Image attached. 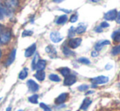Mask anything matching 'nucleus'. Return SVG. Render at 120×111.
Masks as SVG:
<instances>
[{"label":"nucleus","mask_w":120,"mask_h":111,"mask_svg":"<svg viewBox=\"0 0 120 111\" xmlns=\"http://www.w3.org/2000/svg\"><path fill=\"white\" fill-rule=\"evenodd\" d=\"M92 2H94V3H96V2H98L99 0H92Z\"/></svg>","instance_id":"37998d69"},{"label":"nucleus","mask_w":120,"mask_h":111,"mask_svg":"<svg viewBox=\"0 0 120 111\" xmlns=\"http://www.w3.org/2000/svg\"><path fill=\"white\" fill-rule=\"evenodd\" d=\"M92 100L89 98H85L83 100H82V105H81L80 108H79V110H87V108H88L89 106L91 105V104H92Z\"/></svg>","instance_id":"ddd939ff"},{"label":"nucleus","mask_w":120,"mask_h":111,"mask_svg":"<svg viewBox=\"0 0 120 111\" xmlns=\"http://www.w3.org/2000/svg\"><path fill=\"white\" fill-rule=\"evenodd\" d=\"M18 111H23L22 110H18Z\"/></svg>","instance_id":"a18cd8bd"},{"label":"nucleus","mask_w":120,"mask_h":111,"mask_svg":"<svg viewBox=\"0 0 120 111\" xmlns=\"http://www.w3.org/2000/svg\"><path fill=\"white\" fill-rule=\"evenodd\" d=\"M111 53H112L113 56H117V55L120 54V44L114 47L112 51H111Z\"/></svg>","instance_id":"bb28decb"},{"label":"nucleus","mask_w":120,"mask_h":111,"mask_svg":"<svg viewBox=\"0 0 120 111\" xmlns=\"http://www.w3.org/2000/svg\"><path fill=\"white\" fill-rule=\"evenodd\" d=\"M105 68L106 70H111V69L113 68V65H111V64H107V65H105Z\"/></svg>","instance_id":"c9c22d12"},{"label":"nucleus","mask_w":120,"mask_h":111,"mask_svg":"<svg viewBox=\"0 0 120 111\" xmlns=\"http://www.w3.org/2000/svg\"><path fill=\"white\" fill-rule=\"evenodd\" d=\"M11 38V32L8 27L4 26H0V43L7 44Z\"/></svg>","instance_id":"f257e3e1"},{"label":"nucleus","mask_w":120,"mask_h":111,"mask_svg":"<svg viewBox=\"0 0 120 111\" xmlns=\"http://www.w3.org/2000/svg\"><path fill=\"white\" fill-rule=\"evenodd\" d=\"M62 52H63V54L65 56H71L75 55V53H74L69 47H64V48H62Z\"/></svg>","instance_id":"6ab92c4d"},{"label":"nucleus","mask_w":120,"mask_h":111,"mask_svg":"<svg viewBox=\"0 0 120 111\" xmlns=\"http://www.w3.org/2000/svg\"><path fill=\"white\" fill-rule=\"evenodd\" d=\"M76 34L75 33V28L74 27V26H72V27H70V29L69 30V32H68V37L70 38H74V35Z\"/></svg>","instance_id":"cd10ccee"},{"label":"nucleus","mask_w":120,"mask_h":111,"mask_svg":"<svg viewBox=\"0 0 120 111\" xmlns=\"http://www.w3.org/2000/svg\"><path fill=\"white\" fill-rule=\"evenodd\" d=\"M101 26L102 29H104V28H108V27H109V24L107 22V21H103V22H101Z\"/></svg>","instance_id":"473e14b6"},{"label":"nucleus","mask_w":120,"mask_h":111,"mask_svg":"<svg viewBox=\"0 0 120 111\" xmlns=\"http://www.w3.org/2000/svg\"><path fill=\"white\" fill-rule=\"evenodd\" d=\"M86 30H87V26L85 24L81 23L77 26V28H75V33H78V34H82Z\"/></svg>","instance_id":"dca6fc26"},{"label":"nucleus","mask_w":120,"mask_h":111,"mask_svg":"<svg viewBox=\"0 0 120 111\" xmlns=\"http://www.w3.org/2000/svg\"><path fill=\"white\" fill-rule=\"evenodd\" d=\"M77 82V77L74 74H70L68 76L65 77V79H64V85L65 86H72Z\"/></svg>","instance_id":"423d86ee"},{"label":"nucleus","mask_w":120,"mask_h":111,"mask_svg":"<svg viewBox=\"0 0 120 111\" xmlns=\"http://www.w3.org/2000/svg\"><path fill=\"white\" fill-rule=\"evenodd\" d=\"M16 49H12L6 61V66H9V65H11L14 62L15 59H16Z\"/></svg>","instance_id":"f8f14e48"},{"label":"nucleus","mask_w":120,"mask_h":111,"mask_svg":"<svg viewBox=\"0 0 120 111\" xmlns=\"http://www.w3.org/2000/svg\"><path fill=\"white\" fill-rule=\"evenodd\" d=\"M28 100L32 104H38V96L37 94H34V95L30 96L28 98Z\"/></svg>","instance_id":"5701e85b"},{"label":"nucleus","mask_w":120,"mask_h":111,"mask_svg":"<svg viewBox=\"0 0 120 111\" xmlns=\"http://www.w3.org/2000/svg\"><path fill=\"white\" fill-rule=\"evenodd\" d=\"M50 39L54 43H58L63 40V37L60 35V33L58 31H52L50 33Z\"/></svg>","instance_id":"39448f33"},{"label":"nucleus","mask_w":120,"mask_h":111,"mask_svg":"<svg viewBox=\"0 0 120 111\" xmlns=\"http://www.w3.org/2000/svg\"><path fill=\"white\" fill-rule=\"evenodd\" d=\"M67 21H68V16H67L66 14H64V15L60 16L57 18L56 21V23L57 25H64L66 23Z\"/></svg>","instance_id":"f3484780"},{"label":"nucleus","mask_w":120,"mask_h":111,"mask_svg":"<svg viewBox=\"0 0 120 111\" xmlns=\"http://www.w3.org/2000/svg\"><path fill=\"white\" fill-rule=\"evenodd\" d=\"M33 34V31L31 30H24L22 33V37H29Z\"/></svg>","instance_id":"2f4dec72"},{"label":"nucleus","mask_w":120,"mask_h":111,"mask_svg":"<svg viewBox=\"0 0 120 111\" xmlns=\"http://www.w3.org/2000/svg\"><path fill=\"white\" fill-rule=\"evenodd\" d=\"M82 43V38H72L69 40L68 47L70 49H75L78 48Z\"/></svg>","instance_id":"7ed1b4c3"},{"label":"nucleus","mask_w":120,"mask_h":111,"mask_svg":"<svg viewBox=\"0 0 120 111\" xmlns=\"http://www.w3.org/2000/svg\"><path fill=\"white\" fill-rule=\"evenodd\" d=\"M78 61L81 64H84V65H90L91 64L90 60L87 59V57H80V58H79Z\"/></svg>","instance_id":"a878e982"},{"label":"nucleus","mask_w":120,"mask_h":111,"mask_svg":"<svg viewBox=\"0 0 120 111\" xmlns=\"http://www.w3.org/2000/svg\"><path fill=\"white\" fill-rule=\"evenodd\" d=\"M103 29L101 27V26H97L96 29H95V31L96 32V33H101V32H102Z\"/></svg>","instance_id":"e433bc0d"},{"label":"nucleus","mask_w":120,"mask_h":111,"mask_svg":"<svg viewBox=\"0 0 120 111\" xmlns=\"http://www.w3.org/2000/svg\"><path fill=\"white\" fill-rule=\"evenodd\" d=\"M64 0H53L54 3H61V2H63Z\"/></svg>","instance_id":"58836bf2"},{"label":"nucleus","mask_w":120,"mask_h":111,"mask_svg":"<svg viewBox=\"0 0 120 111\" xmlns=\"http://www.w3.org/2000/svg\"><path fill=\"white\" fill-rule=\"evenodd\" d=\"M18 3H19L18 0H6L5 5L12 9V8H15L18 6Z\"/></svg>","instance_id":"a211bd4d"},{"label":"nucleus","mask_w":120,"mask_h":111,"mask_svg":"<svg viewBox=\"0 0 120 111\" xmlns=\"http://www.w3.org/2000/svg\"><path fill=\"white\" fill-rule=\"evenodd\" d=\"M34 77L37 80L40 82H43V80L45 79V77H46V74H45V72L43 70H38V71L35 73Z\"/></svg>","instance_id":"2eb2a0df"},{"label":"nucleus","mask_w":120,"mask_h":111,"mask_svg":"<svg viewBox=\"0 0 120 111\" xmlns=\"http://www.w3.org/2000/svg\"><path fill=\"white\" fill-rule=\"evenodd\" d=\"M1 57H2V51L0 50V59H1Z\"/></svg>","instance_id":"79ce46f5"},{"label":"nucleus","mask_w":120,"mask_h":111,"mask_svg":"<svg viewBox=\"0 0 120 111\" xmlns=\"http://www.w3.org/2000/svg\"><path fill=\"white\" fill-rule=\"evenodd\" d=\"M116 22L118 23V24L120 25V11L118 12V15H117V17H116Z\"/></svg>","instance_id":"f704fd0d"},{"label":"nucleus","mask_w":120,"mask_h":111,"mask_svg":"<svg viewBox=\"0 0 120 111\" xmlns=\"http://www.w3.org/2000/svg\"><path fill=\"white\" fill-rule=\"evenodd\" d=\"M112 38L114 42H120V30H115L112 33Z\"/></svg>","instance_id":"4be33fe9"},{"label":"nucleus","mask_w":120,"mask_h":111,"mask_svg":"<svg viewBox=\"0 0 120 111\" xmlns=\"http://www.w3.org/2000/svg\"><path fill=\"white\" fill-rule=\"evenodd\" d=\"M109 80V77L105 76V75H101V76H97L96 78H93L91 79L92 84H96V85H101V84H105L108 83Z\"/></svg>","instance_id":"f03ea898"},{"label":"nucleus","mask_w":120,"mask_h":111,"mask_svg":"<svg viewBox=\"0 0 120 111\" xmlns=\"http://www.w3.org/2000/svg\"><path fill=\"white\" fill-rule=\"evenodd\" d=\"M2 99H3V98H2V97H0V101L2 100Z\"/></svg>","instance_id":"c03bdc74"},{"label":"nucleus","mask_w":120,"mask_h":111,"mask_svg":"<svg viewBox=\"0 0 120 111\" xmlns=\"http://www.w3.org/2000/svg\"><path fill=\"white\" fill-rule=\"evenodd\" d=\"M88 88H89V86L87 85V84H82V85H80L79 87H78L79 91H80V92H84V91H87Z\"/></svg>","instance_id":"c756f323"},{"label":"nucleus","mask_w":120,"mask_h":111,"mask_svg":"<svg viewBox=\"0 0 120 111\" xmlns=\"http://www.w3.org/2000/svg\"><path fill=\"white\" fill-rule=\"evenodd\" d=\"M36 43H33L31 46H30L28 48H26L25 52V56L29 58V57H31L32 56L35 54V52H36Z\"/></svg>","instance_id":"6e6552de"},{"label":"nucleus","mask_w":120,"mask_h":111,"mask_svg":"<svg viewBox=\"0 0 120 111\" xmlns=\"http://www.w3.org/2000/svg\"><path fill=\"white\" fill-rule=\"evenodd\" d=\"M117 15H118V11L116 9L109 10V11H107L104 15V19L105 21H115L116 17H117Z\"/></svg>","instance_id":"20e7f679"},{"label":"nucleus","mask_w":120,"mask_h":111,"mask_svg":"<svg viewBox=\"0 0 120 111\" xmlns=\"http://www.w3.org/2000/svg\"><path fill=\"white\" fill-rule=\"evenodd\" d=\"M60 11H64V12H65V13H70V12H71V11H70V10H65V9H60Z\"/></svg>","instance_id":"4c0bfd02"},{"label":"nucleus","mask_w":120,"mask_h":111,"mask_svg":"<svg viewBox=\"0 0 120 111\" xmlns=\"http://www.w3.org/2000/svg\"><path fill=\"white\" fill-rule=\"evenodd\" d=\"M92 57H96L99 56V52H98V51H96V50H94V51L92 52Z\"/></svg>","instance_id":"72a5a7b5"},{"label":"nucleus","mask_w":120,"mask_h":111,"mask_svg":"<svg viewBox=\"0 0 120 111\" xmlns=\"http://www.w3.org/2000/svg\"><path fill=\"white\" fill-rule=\"evenodd\" d=\"M45 51H46V52L48 53L51 58H56V57L57 56L56 50V48H54L53 46H52V45H48V46L45 48Z\"/></svg>","instance_id":"9d476101"},{"label":"nucleus","mask_w":120,"mask_h":111,"mask_svg":"<svg viewBox=\"0 0 120 111\" xmlns=\"http://www.w3.org/2000/svg\"><path fill=\"white\" fill-rule=\"evenodd\" d=\"M28 76V68H24L22 70H21L19 74V79L21 80H24L27 78Z\"/></svg>","instance_id":"aec40b11"},{"label":"nucleus","mask_w":120,"mask_h":111,"mask_svg":"<svg viewBox=\"0 0 120 111\" xmlns=\"http://www.w3.org/2000/svg\"><path fill=\"white\" fill-rule=\"evenodd\" d=\"M27 87H28L30 92H36L39 89V86L35 81H34L33 79H30L27 81Z\"/></svg>","instance_id":"0eeeda50"},{"label":"nucleus","mask_w":120,"mask_h":111,"mask_svg":"<svg viewBox=\"0 0 120 111\" xmlns=\"http://www.w3.org/2000/svg\"><path fill=\"white\" fill-rule=\"evenodd\" d=\"M68 96H69V94L66 93V92H64V93L60 94V95L56 98L55 103L56 104V105H62V104L65 103V100H67Z\"/></svg>","instance_id":"1a4fd4ad"},{"label":"nucleus","mask_w":120,"mask_h":111,"mask_svg":"<svg viewBox=\"0 0 120 111\" xmlns=\"http://www.w3.org/2000/svg\"><path fill=\"white\" fill-rule=\"evenodd\" d=\"M78 18H79V16H78L77 13H75V14H73L71 16V17L70 18V21L71 23H74V22H76V21H78Z\"/></svg>","instance_id":"7c9ffc66"},{"label":"nucleus","mask_w":120,"mask_h":111,"mask_svg":"<svg viewBox=\"0 0 120 111\" xmlns=\"http://www.w3.org/2000/svg\"><path fill=\"white\" fill-rule=\"evenodd\" d=\"M38 55L36 53V54L34 55V59L31 63V68L33 70H36V64H37V62H38Z\"/></svg>","instance_id":"393cba45"},{"label":"nucleus","mask_w":120,"mask_h":111,"mask_svg":"<svg viewBox=\"0 0 120 111\" xmlns=\"http://www.w3.org/2000/svg\"><path fill=\"white\" fill-rule=\"evenodd\" d=\"M6 111H11V106H8V108L6 109Z\"/></svg>","instance_id":"ea45409f"},{"label":"nucleus","mask_w":120,"mask_h":111,"mask_svg":"<svg viewBox=\"0 0 120 111\" xmlns=\"http://www.w3.org/2000/svg\"><path fill=\"white\" fill-rule=\"evenodd\" d=\"M48 78H49V79L52 82H56V83L60 82V78L57 74H51L48 76Z\"/></svg>","instance_id":"b1692460"},{"label":"nucleus","mask_w":120,"mask_h":111,"mask_svg":"<svg viewBox=\"0 0 120 111\" xmlns=\"http://www.w3.org/2000/svg\"><path fill=\"white\" fill-rule=\"evenodd\" d=\"M92 93H93V92H87V94H92Z\"/></svg>","instance_id":"a19ab883"},{"label":"nucleus","mask_w":120,"mask_h":111,"mask_svg":"<svg viewBox=\"0 0 120 111\" xmlns=\"http://www.w3.org/2000/svg\"><path fill=\"white\" fill-rule=\"evenodd\" d=\"M39 106H40V108H41V109H43V111H52L50 107H49L48 105H47L46 104L43 103V102L39 103Z\"/></svg>","instance_id":"c85d7f7f"},{"label":"nucleus","mask_w":120,"mask_h":111,"mask_svg":"<svg viewBox=\"0 0 120 111\" xmlns=\"http://www.w3.org/2000/svg\"><path fill=\"white\" fill-rule=\"evenodd\" d=\"M47 65V61L43 59H38V62L36 64V70H44Z\"/></svg>","instance_id":"4468645a"},{"label":"nucleus","mask_w":120,"mask_h":111,"mask_svg":"<svg viewBox=\"0 0 120 111\" xmlns=\"http://www.w3.org/2000/svg\"><path fill=\"white\" fill-rule=\"evenodd\" d=\"M110 44V42L109 40H106V39H104V40H101V41L97 42L95 45V50L96 51H98L99 52L100 50H101L105 46H107V45H109Z\"/></svg>","instance_id":"9b49d317"},{"label":"nucleus","mask_w":120,"mask_h":111,"mask_svg":"<svg viewBox=\"0 0 120 111\" xmlns=\"http://www.w3.org/2000/svg\"><path fill=\"white\" fill-rule=\"evenodd\" d=\"M59 72L60 73V74L63 75L64 77H66L68 75L70 74V70L67 67H63V68L59 69Z\"/></svg>","instance_id":"412c9836"}]
</instances>
